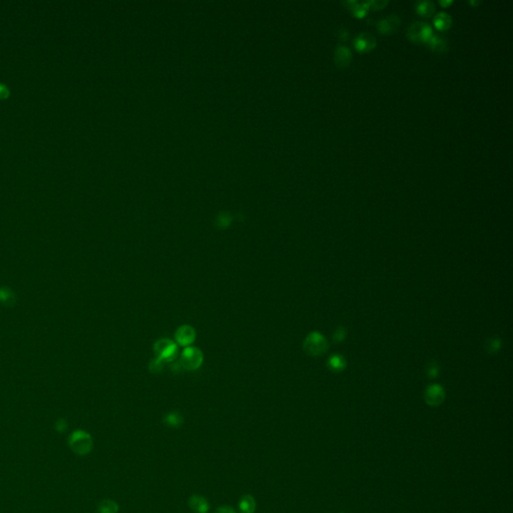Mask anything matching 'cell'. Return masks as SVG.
<instances>
[{
	"label": "cell",
	"instance_id": "1",
	"mask_svg": "<svg viewBox=\"0 0 513 513\" xmlns=\"http://www.w3.org/2000/svg\"><path fill=\"white\" fill-rule=\"evenodd\" d=\"M68 445L76 455L86 456L92 451L94 440L91 435L86 431L75 430L68 438Z\"/></svg>",
	"mask_w": 513,
	"mask_h": 513
},
{
	"label": "cell",
	"instance_id": "19",
	"mask_svg": "<svg viewBox=\"0 0 513 513\" xmlns=\"http://www.w3.org/2000/svg\"><path fill=\"white\" fill-rule=\"evenodd\" d=\"M369 1H363L361 3L357 2V4L351 9L353 11V13L358 16V17H363L364 15H366L368 9H369Z\"/></svg>",
	"mask_w": 513,
	"mask_h": 513
},
{
	"label": "cell",
	"instance_id": "16",
	"mask_svg": "<svg viewBox=\"0 0 513 513\" xmlns=\"http://www.w3.org/2000/svg\"><path fill=\"white\" fill-rule=\"evenodd\" d=\"M433 22H434V25L436 26V28H438L440 30H443V29L448 28L451 25L452 19H451L450 15L448 13H446V12H439L434 17Z\"/></svg>",
	"mask_w": 513,
	"mask_h": 513
},
{
	"label": "cell",
	"instance_id": "29",
	"mask_svg": "<svg viewBox=\"0 0 513 513\" xmlns=\"http://www.w3.org/2000/svg\"><path fill=\"white\" fill-rule=\"evenodd\" d=\"M340 513H344V512H340Z\"/></svg>",
	"mask_w": 513,
	"mask_h": 513
},
{
	"label": "cell",
	"instance_id": "17",
	"mask_svg": "<svg viewBox=\"0 0 513 513\" xmlns=\"http://www.w3.org/2000/svg\"><path fill=\"white\" fill-rule=\"evenodd\" d=\"M328 367L334 372H340L346 367V361L342 356L334 355L328 360Z\"/></svg>",
	"mask_w": 513,
	"mask_h": 513
},
{
	"label": "cell",
	"instance_id": "20",
	"mask_svg": "<svg viewBox=\"0 0 513 513\" xmlns=\"http://www.w3.org/2000/svg\"><path fill=\"white\" fill-rule=\"evenodd\" d=\"M163 364H164V362H162L161 360L156 358V359H154L152 361V363L150 365V370L152 372H155V373L156 372H160L163 369Z\"/></svg>",
	"mask_w": 513,
	"mask_h": 513
},
{
	"label": "cell",
	"instance_id": "2",
	"mask_svg": "<svg viewBox=\"0 0 513 513\" xmlns=\"http://www.w3.org/2000/svg\"><path fill=\"white\" fill-rule=\"evenodd\" d=\"M328 349V342L326 338L319 332L310 333L304 341V350L306 353L313 357H318L326 353Z\"/></svg>",
	"mask_w": 513,
	"mask_h": 513
},
{
	"label": "cell",
	"instance_id": "9",
	"mask_svg": "<svg viewBox=\"0 0 513 513\" xmlns=\"http://www.w3.org/2000/svg\"><path fill=\"white\" fill-rule=\"evenodd\" d=\"M188 505L195 513H208L210 511V503L206 497L200 494H193L189 497Z\"/></svg>",
	"mask_w": 513,
	"mask_h": 513
},
{
	"label": "cell",
	"instance_id": "14",
	"mask_svg": "<svg viewBox=\"0 0 513 513\" xmlns=\"http://www.w3.org/2000/svg\"><path fill=\"white\" fill-rule=\"evenodd\" d=\"M428 45L435 52H439V53H442V52H445L447 50V40L439 35V34H435L433 33V35L429 38V40L427 41Z\"/></svg>",
	"mask_w": 513,
	"mask_h": 513
},
{
	"label": "cell",
	"instance_id": "22",
	"mask_svg": "<svg viewBox=\"0 0 513 513\" xmlns=\"http://www.w3.org/2000/svg\"><path fill=\"white\" fill-rule=\"evenodd\" d=\"M215 513H237V512H236V510H235V509H234L232 507H230V506H228V505H222V506L218 507V508H217V509L215 510Z\"/></svg>",
	"mask_w": 513,
	"mask_h": 513
},
{
	"label": "cell",
	"instance_id": "25",
	"mask_svg": "<svg viewBox=\"0 0 513 513\" xmlns=\"http://www.w3.org/2000/svg\"><path fill=\"white\" fill-rule=\"evenodd\" d=\"M438 373V368L436 365H430L427 369V374L430 376V377H435Z\"/></svg>",
	"mask_w": 513,
	"mask_h": 513
},
{
	"label": "cell",
	"instance_id": "11",
	"mask_svg": "<svg viewBox=\"0 0 513 513\" xmlns=\"http://www.w3.org/2000/svg\"><path fill=\"white\" fill-rule=\"evenodd\" d=\"M334 58H335V62L338 66H341V67L347 66L352 59L351 50L344 44L337 45L336 50H335Z\"/></svg>",
	"mask_w": 513,
	"mask_h": 513
},
{
	"label": "cell",
	"instance_id": "3",
	"mask_svg": "<svg viewBox=\"0 0 513 513\" xmlns=\"http://www.w3.org/2000/svg\"><path fill=\"white\" fill-rule=\"evenodd\" d=\"M204 361L203 352L195 347H185L180 354V366L190 371L199 369Z\"/></svg>",
	"mask_w": 513,
	"mask_h": 513
},
{
	"label": "cell",
	"instance_id": "12",
	"mask_svg": "<svg viewBox=\"0 0 513 513\" xmlns=\"http://www.w3.org/2000/svg\"><path fill=\"white\" fill-rule=\"evenodd\" d=\"M238 506L241 513H255L257 508V502L253 495L245 494L239 500Z\"/></svg>",
	"mask_w": 513,
	"mask_h": 513
},
{
	"label": "cell",
	"instance_id": "24",
	"mask_svg": "<svg viewBox=\"0 0 513 513\" xmlns=\"http://www.w3.org/2000/svg\"><path fill=\"white\" fill-rule=\"evenodd\" d=\"M344 338H345V330L342 329V328H340V329H338V330L336 331V333H335V335H334V340H335L336 342H337V341H338V342H340V341H342Z\"/></svg>",
	"mask_w": 513,
	"mask_h": 513
},
{
	"label": "cell",
	"instance_id": "8",
	"mask_svg": "<svg viewBox=\"0 0 513 513\" xmlns=\"http://www.w3.org/2000/svg\"><path fill=\"white\" fill-rule=\"evenodd\" d=\"M376 45L375 37L367 32H362L358 34L354 39V46L359 52H369L373 50Z\"/></svg>",
	"mask_w": 513,
	"mask_h": 513
},
{
	"label": "cell",
	"instance_id": "4",
	"mask_svg": "<svg viewBox=\"0 0 513 513\" xmlns=\"http://www.w3.org/2000/svg\"><path fill=\"white\" fill-rule=\"evenodd\" d=\"M156 358L162 362H171L177 354V346L170 339H161L155 343Z\"/></svg>",
	"mask_w": 513,
	"mask_h": 513
},
{
	"label": "cell",
	"instance_id": "23",
	"mask_svg": "<svg viewBox=\"0 0 513 513\" xmlns=\"http://www.w3.org/2000/svg\"><path fill=\"white\" fill-rule=\"evenodd\" d=\"M10 91L9 88L4 84L0 82V99H6L9 96Z\"/></svg>",
	"mask_w": 513,
	"mask_h": 513
},
{
	"label": "cell",
	"instance_id": "13",
	"mask_svg": "<svg viewBox=\"0 0 513 513\" xmlns=\"http://www.w3.org/2000/svg\"><path fill=\"white\" fill-rule=\"evenodd\" d=\"M164 424L172 429H177L182 426L183 424V417L182 415L177 411H172L167 413L163 418Z\"/></svg>",
	"mask_w": 513,
	"mask_h": 513
},
{
	"label": "cell",
	"instance_id": "10",
	"mask_svg": "<svg viewBox=\"0 0 513 513\" xmlns=\"http://www.w3.org/2000/svg\"><path fill=\"white\" fill-rule=\"evenodd\" d=\"M400 24L399 16L397 14H390L378 20L377 28L382 33H390L395 31Z\"/></svg>",
	"mask_w": 513,
	"mask_h": 513
},
{
	"label": "cell",
	"instance_id": "18",
	"mask_svg": "<svg viewBox=\"0 0 513 513\" xmlns=\"http://www.w3.org/2000/svg\"><path fill=\"white\" fill-rule=\"evenodd\" d=\"M416 10L421 15L430 16L435 10V5L432 1H419L416 3Z\"/></svg>",
	"mask_w": 513,
	"mask_h": 513
},
{
	"label": "cell",
	"instance_id": "15",
	"mask_svg": "<svg viewBox=\"0 0 513 513\" xmlns=\"http://www.w3.org/2000/svg\"><path fill=\"white\" fill-rule=\"evenodd\" d=\"M118 510V503L112 499H103L97 507L98 513H117Z\"/></svg>",
	"mask_w": 513,
	"mask_h": 513
},
{
	"label": "cell",
	"instance_id": "28",
	"mask_svg": "<svg viewBox=\"0 0 513 513\" xmlns=\"http://www.w3.org/2000/svg\"><path fill=\"white\" fill-rule=\"evenodd\" d=\"M451 3H452V0H446V1L441 0V1H440V4H441V5H443V6H447V5L451 4Z\"/></svg>",
	"mask_w": 513,
	"mask_h": 513
},
{
	"label": "cell",
	"instance_id": "6",
	"mask_svg": "<svg viewBox=\"0 0 513 513\" xmlns=\"http://www.w3.org/2000/svg\"><path fill=\"white\" fill-rule=\"evenodd\" d=\"M425 402L431 407H437L445 399V391L442 386L437 384L429 385L424 392Z\"/></svg>",
	"mask_w": 513,
	"mask_h": 513
},
{
	"label": "cell",
	"instance_id": "21",
	"mask_svg": "<svg viewBox=\"0 0 513 513\" xmlns=\"http://www.w3.org/2000/svg\"><path fill=\"white\" fill-rule=\"evenodd\" d=\"M387 3H388L387 0H372V1H369V6L372 8H375V9H379V8H383Z\"/></svg>",
	"mask_w": 513,
	"mask_h": 513
},
{
	"label": "cell",
	"instance_id": "27",
	"mask_svg": "<svg viewBox=\"0 0 513 513\" xmlns=\"http://www.w3.org/2000/svg\"><path fill=\"white\" fill-rule=\"evenodd\" d=\"M498 348H499V341H497V340L489 341V351L490 352L496 351V350H498Z\"/></svg>",
	"mask_w": 513,
	"mask_h": 513
},
{
	"label": "cell",
	"instance_id": "7",
	"mask_svg": "<svg viewBox=\"0 0 513 513\" xmlns=\"http://www.w3.org/2000/svg\"><path fill=\"white\" fill-rule=\"evenodd\" d=\"M197 337L195 329L190 325L180 326L175 332V341L183 347H190Z\"/></svg>",
	"mask_w": 513,
	"mask_h": 513
},
{
	"label": "cell",
	"instance_id": "5",
	"mask_svg": "<svg viewBox=\"0 0 513 513\" xmlns=\"http://www.w3.org/2000/svg\"><path fill=\"white\" fill-rule=\"evenodd\" d=\"M433 35L432 27L423 21H415L408 29V36L413 41L427 42Z\"/></svg>",
	"mask_w": 513,
	"mask_h": 513
},
{
	"label": "cell",
	"instance_id": "26",
	"mask_svg": "<svg viewBox=\"0 0 513 513\" xmlns=\"http://www.w3.org/2000/svg\"><path fill=\"white\" fill-rule=\"evenodd\" d=\"M338 36H339V38H340L341 40H346V39L348 38V36H349V31H348L346 28L342 27V28L339 30V32H338Z\"/></svg>",
	"mask_w": 513,
	"mask_h": 513
}]
</instances>
